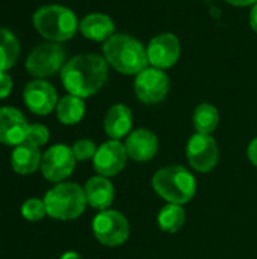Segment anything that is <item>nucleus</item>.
Returning <instances> with one entry per match:
<instances>
[{
  "label": "nucleus",
  "instance_id": "nucleus-1",
  "mask_svg": "<svg viewBox=\"0 0 257 259\" xmlns=\"http://www.w3.org/2000/svg\"><path fill=\"white\" fill-rule=\"evenodd\" d=\"M108 65L106 59L100 55H77L62 67V85L71 96L80 99L91 97L105 87L108 80Z\"/></svg>",
  "mask_w": 257,
  "mask_h": 259
},
{
  "label": "nucleus",
  "instance_id": "nucleus-2",
  "mask_svg": "<svg viewBox=\"0 0 257 259\" xmlns=\"http://www.w3.org/2000/svg\"><path fill=\"white\" fill-rule=\"evenodd\" d=\"M103 58L114 70L127 76H136L148 67L147 49L127 33L112 35L103 46Z\"/></svg>",
  "mask_w": 257,
  "mask_h": 259
},
{
  "label": "nucleus",
  "instance_id": "nucleus-3",
  "mask_svg": "<svg viewBox=\"0 0 257 259\" xmlns=\"http://www.w3.org/2000/svg\"><path fill=\"white\" fill-rule=\"evenodd\" d=\"M153 190L167 203L185 205L191 202L197 191L194 175L182 165H168L159 168L151 179Z\"/></svg>",
  "mask_w": 257,
  "mask_h": 259
},
{
  "label": "nucleus",
  "instance_id": "nucleus-4",
  "mask_svg": "<svg viewBox=\"0 0 257 259\" xmlns=\"http://www.w3.org/2000/svg\"><path fill=\"white\" fill-rule=\"evenodd\" d=\"M32 21L36 32L52 42L68 41L76 35L79 29L76 14L62 5L41 6L35 11Z\"/></svg>",
  "mask_w": 257,
  "mask_h": 259
},
{
  "label": "nucleus",
  "instance_id": "nucleus-5",
  "mask_svg": "<svg viewBox=\"0 0 257 259\" xmlns=\"http://www.w3.org/2000/svg\"><path fill=\"white\" fill-rule=\"evenodd\" d=\"M44 205L48 217L67 222L80 217L88 203L83 187L74 182H61L45 193Z\"/></svg>",
  "mask_w": 257,
  "mask_h": 259
},
{
  "label": "nucleus",
  "instance_id": "nucleus-6",
  "mask_svg": "<svg viewBox=\"0 0 257 259\" xmlns=\"http://www.w3.org/2000/svg\"><path fill=\"white\" fill-rule=\"evenodd\" d=\"M92 234L100 244L106 247H118L127 241L130 235V225L121 212L115 209H105L94 217Z\"/></svg>",
  "mask_w": 257,
  "mask_h": 259
},
{
  "label": "nucleus",
  "instance_id": "nucleus-7",
  "mask_svg": "<svg viewBox=\"0 0 257 259\" xmlns=\"http://www.w3.org/2000/svg\"><path fill=\"white\" fill-rule=\"evenodd\" d=\"M67 52L59 42H42L36 46L26 59V70L29 74L44 79L61 71L65 65Z\"/></svg>",
  "mask_w": 257,
  "mask_h": 259
},
{
  "label": "nucleus",
  "instance_id": "nucleus-8",
  "mask_svg": "<svg viewBox=\"0 0 257 259\" xmlns=\"http://www.w3.org/2000/svg\"><path fill=\"white\" fill-rule=\"evenodd\" d=\"M76 168V156L73 149L65 144H55L47 149L41 159V175L53 184H61Z\"/></svg>",
  "mask_w": 257,
  "mask_h": 259
},
{
  "label": "nucleus",
  "instance_id": "nucleus-9",
  "mask_svg": "<svg viewBox=\"0 0 257 259\" xmlns=\"http://www.w3.org/2000/svg\"><path fill=\"white\" fill-rule=\"evenodd\" d=\"M133 90L138 100L144 105H158L168 96L170 77L164 70L147 67L135 76Z\"/></svg>",
  "mask_w": 257,
  "mask_h": 259
},
{
  "label": "nucleus",
  "instance_id": "nucleus-10",
  "mask_svg": "<svg viewBox=\"0 0 257 259\" xmlns=\"http://www.w3.org/2000/svg\"><path fill=\"white\" fill-rule=\"evenodd\" d=\"M186 158L189 165L198 173L214 170L220 159V149L212 135L194 134L186 144Z\"/></svg>",
  "mask_w": 257,
  "mask_h": 259
},
{
  "label": "nucleus",
  "instance_id": "nucleus-11",
  "mask_svg": "<svg viewBox=\"0 0 257 259\" xmlns=\"http://www.w3.org/2000/svg\"><path fill=\"white\" fill-rule=\"evenodd\" d=\"M182 47L179 38L171 32H164L153 36L147 46L148 64L159 70L171 68L180 58Z\"/></svg>",
  "mask_w": 257,
  "mask_h": 259
},
{
  "label": "nucleus",
  "instance_id": "nucleus-12",
  "mask_svg": "<svg viewBox=\"0 0 257 259\" xmlns=\"http://www.w3.org/2000/svg\"><path fill=\"white\" fill-rule=\"evenodd\" d=\"M127 158L129 155L126 152L124 144L120 140H109L97 149L92 158V165L97 175L112 178L123 171Z\"/></svg>",
  "mask_w": 257,
  "mask_h": 259
},
{
  "label": "nucleus",
  "instance_id": "nucleus-13",
  "mask_svg": "<svg viewBox=\"0 0 257 259\" xmlns=\"http://www.w3.org/2000/svg\"><path fill=\"white\" fill-rule=\"evenodd\" d=\"M23 100L27 109L36 115H48L53 109H56L59 102L55 87L44 79L29 82L24 87Z\"/></svg>",
  "mask_w": 257,
  "mask_h": 259
},
{
  "label": "nucleus",
  "instance_id": "nucleus-14",
  "mask_svg": "<svg viewBox=\"0 0 257 259\" xmlns=\"http://www.w3.org/2000/svg\"><path fill=\"white\" fill-rule=\"evenodd\" d=\"M29 123L26 117L12 106L0 108V143L6 146H20L26 141Z\"/></svg>",
  "mask_w": 257,
  "mask_h": 259
},
{
  "label": "nucleus",
  "instance_id": "nucleus-15",
  "mask_svg": "<svg viewBox=\"0 0 257 259\" xmlns=\"http://www.w3.org/2000/svg\"><path fill=\"white\" fill-rule=\"evenodd\" d=\"M124 147L130 159L136 162H147L156 156L159 150V140L150 129L139 127L127 135Z\"/></svg>",
  "mask_w": 257,
  "mask_h": 259
},
{
  "label": "nucleus",
  "instance_id": "nucleus-16",
  "mask_svg": "<svg viewBox=\"0 0 257 259\" xmlns=\"http://www.w3.org/2000/svg\"><path fill=\"white\" fill-rule=\"evenodd\" d=\"M83 191H85L86 203L98 211L109 209L115 197L114 184L109 181V178L100 175L89 178L83 187Z\"/></svg>",
  "mask_w": 257,
  "mask_h": 259
},
{
  "label": "nucleus",
  "instance_id": "nucleus-17",
  "mask_svg": "<svg viewBox=\"0 0 257 259\" xmlns=\"http://www.w3.org/2000/svg\"><path fill=\"white\" fill-rule=\"evenodd\" d=\"M105 132L111 140H121L132 132L133 115L129 106L123 103H117L109 108L105 115Z\"/></svg>",
  "mask_w": 257,
  "mask_h": 259
},
{
  "label": "nucleus",
  "instance_id": "nucleus-18",
  "mask_svg": "<svg viewBox=\"0 0 257 259\" xmlns=\"http://www.w3.org/2000/svg\"><path fill=\"white\" fill-rule=\"evenodd\" d=\"M79 30L82 35L91 41H108L112 35H115L114 20L101 12H94L82 18L79 23Z\"/></svg>",
  "mask_w": 257,
  "mask_h": 259
},
{
  "label": "nucleus",
  "instance_id": "nucleus-19",
  "mask_svg": "<svg viewBox=\"0 0 257 259\" xmlns=\"http://www.w3.org/2000/svg\"><path fill=\"white\" fill-rule=\"evenodd\" d=\"M41 159L42 155L39 152V147L23 143L14 149L11 155V165L17 175L29 176L41 167Z\"/></svg>",
  "mask_w": 257,
  "mask_h": 259
},
{
  "label": "nucleus",
  "instance_id": "nucleus-20",
  "mask_svg": "<svg viewBox=\"0 0 257 259\" xmlns=\"http://www.w3.org/2000/svg\"><path fill=\"white\" fill-rule=\"evenodd\" d=\"M85 112H86V105L83 99L77 96H71V94L62 97L56 106L58 120L67 126H73L82 121V118L85 117Z\"/></svg>",
  "mask_w": 257,
  "mask_h": 259
},
{
  "label": "nucleus",
  "instance_id": "nucleus-21",
  "mask_svg": "<svg viewBox=\"0 0 257 259\" xmlns=\"http://www.w3.org/2000/svg\"><path fill=\"white\" fill-rule=\"evenodd\" d=\"M192 123L198 134L212 135L220 124V112L211 103H200L194 109Z\"/></svg>",
  "mask_w": 257,
  "mask_h": 259
},
{
  "label": "nucleus",
  "instance_id": "nucleus-22",
  "mask_svg": "<svg viewBox=\"0 0 257 259\" xmlns=\"http://www.w3.org/2000/svg\"><path fill=\"white\" fill-rule=\"evenodd\" d=\"M186 220V214L182 205L167 203L158 214V226L162 232L176 234L179 232Z\"/></svg>",
  "mask_w": 257,
  "mask_h": 259
},
{
  "label": "nucleus",
  "instance_id": "nucleus-23",
  "mask_svg": "<svg viewBox=\"0 0 257 259\" xmlns=\"http://www.w3.org/2000/svg\"><path fill=\"white\" fill-rule=\"evenodd\" d=\"M20 55V41L8 30L0 29V73L14 67Z\"/></svg>",
  "mask_w": 257,
  "mask_h": 259
},
{
  "label": "nucleus",
  "instance_id": "nucleus-24",
  "mask_svg": "<svg viewBox=\"0 0 257 259\" xmlns=\"http://www.w3.org/2000/svg\"><path fill=\"white\" fill-rule=\"evenodd\" d=\"M20 212H21L23 219L27 220V222H39L41 219H44L47 215V209H45L44 200L36 199V197L27 199L21 205Z\"/></svg>",
  "mask_w": 257,
  "mask_h": 259
},
{
  "label": "nucleus",
  "instance_id": "nucleus-25",
  "mask_svg": "<svg viewBox=\"0 0 257 259\" xmlns=\"http://www.w3.org/2000/svg\"><path fill=\"white\" fill-rule=\"evenodd\" d=\"M48 138H50L48 129L44 124H41V123H33V124H29L24 143L32 144L35 147H41V146L47 144Z\"/></svg>",
  "mask_w": 257,
  "mask_h": 259
},
{
  "label": "nucleus",
  "instance_id": "nucleus-26",
  "mask_svg": "<svg viewBox=\"0 0 257 259\" xmlns=\"http://www.w3.org/2000/svg\"><path fill=\"white\" fill-rule=\"evenodd\" d=\"M73 153L76 156V161H88L92 159L95 152H97V146L92 140L89 138H80L73 144Z\"/></svg>",
  "mask_w": 257,
  "mask_h": 259
},
{
  "label": "nucleus",
  "instance_id": "nucleus-27",
  "mask_svg": "<svg viewBox=\"0 0 257 259\" xmlns=\"http://www.w3.org/2000/svg\"><path fill=\"white\" fill-rule=\"evenodd\" d=\"M12 87H14V83H12L11 76L6 71L0 73V99L8 97L12 91Z\"/></svg>",
  "mask_w": 257,
  "mask_h": 259
},
{
  "label": "nucleus",
  "instance_id": "nucleus-28",
  "mask_svg": "<svg viewBox=\"0 0 257 259\" xmlns=\"http://www.w3.org/2000/svg\"><path fill=\"white\" fill-rule=\"evenodd\" d=\"M247 155H248L250 162H251L254 167H257V137L254 138V140H251V143L248 144Z\"/></svg>",
  "mask_w": 257,
  "mask_h": 259
},
{
  "label": "nucleus",
  "instance_id": "nucleus-29",
  "mask_svg": "<svg viewBox=\"0 0 257 259\" xmlns=\"http://www.w3.org/2000/svg\"><path fill=\"white\" fill-rule=\"evenodd\" d=\"M250 26L257 33V3L251 6V11H250Z\"/></svg>",
  "mask_w": 257,
  "mask_h": 259
},
{
  "label": "nucleus",
  "instance_id": "nucleus-30",
  "mask_svg": "<svg viewBox=\"0 0 257 259\" xmlns=\"http://www.w3.org/2000/svg\"><path fill=\"white\" fill-rule=\"evenodd\" d=\"M232 6H253L256 5L257 0H226Z\"/></svg>",
  "mask_w": 257,
  "mask_h": 259
},
{
  "label": "nucleus",
  "instance_id": "nucleus-31",
  "mask_svg": "<svg viewBox=\"0 0 257 259\" xmlns=\"http://www.w3.org/2000/svg\"><path fill=\"white\" fill-rule=\"evenodd\" d=\"M61 259H82V256H80L77 252H71V250H70V252H65V253L61 256Z\"/></svg>",
  "mask_w": 257,
  "mask_h": 259
}]
</instances>
